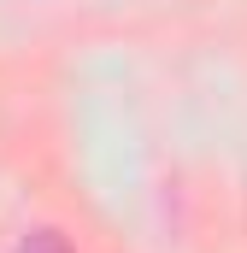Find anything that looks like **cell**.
<instances>
[{
  "instance_id": "obj_1",
  "label": "cell",
  "mask_w": 247,
  "mask_h": 253,
  "mask_svg": "<svg viewBox=\"0 0 247 253\" xmlns=\"http://www.w3.org/2000/svg\"><path fill=\"white\" fill-rule=\"evenodd\" d=\"M18 253H71V242H65L59 230H30V236L18 242Z\"/></svg>"
}]
</instances>
